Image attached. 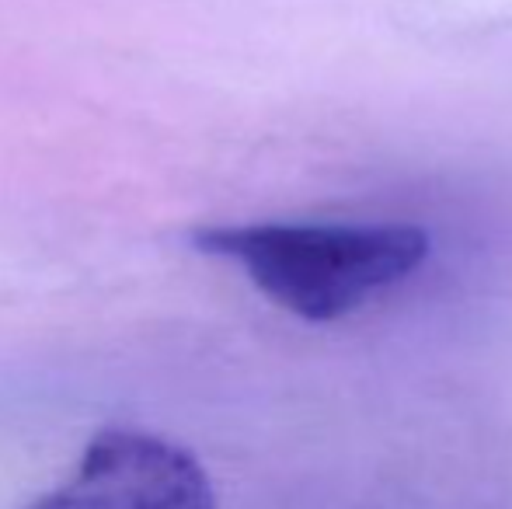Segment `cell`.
<instances>
[{
  "label": "cell",
  "mask_w": 512,
  "mask_h": 509,
  "mask_svg": "<svg viewBox=\"0 0 512 509\" xmlns=\"http://www.w3.org/2000/svg\"><path fill=\"white\" fill-rule=\"evenodd\" d=\"M192 245L241 265L272 304L314 325L359 311L429 258V234L411 224H220Z\"/></svg>",
  "instance_id": "cell-1"
},
{
  "label": "cell",
  "mask_w": 512,
  "mask_h": 509,
  "mask_svg": "<svg viewBox=\"0 0 512 509\" xmlns=\"http://www.w3.org/2000/svg\"><path fill=\"white\" fill-rule=\"evenodd\" d=\"M32 509H216L203 464L143 429H102Z\"/></svg>",
  "instance_id": "cell-2"
}]
</instances>
